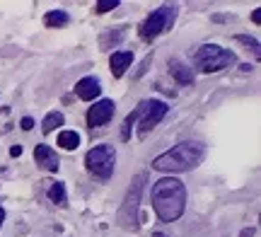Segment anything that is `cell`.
I'll return each instance as SVG.
<instances>
[{"label":"cell","instance_id":"6da1fadb","mask_svg":"<svg viewBox=\"0 0 261 237\" xmlns=\"http://www.w3.org/2000/svg\"><path fill=\"white\" fill-rule=\"evenodd\" d=\"M152 210L162 223H174L187 210V187L177 177H162L152 184Z\"/></svg>","mask_w":261,"mask_h":237},{"label":"cell","instance_id":"7a4b0ae2","mask_svg":"<svg viewBox=\"0 0 261 237\" xmlns=\"http://www.w3.org/2000/svg\"><path fill=\"white\" fill-rule=\"evenodd\" d=\"M205 155V148L198 141H184L177 143L174 148L165 150L152 160V170L169 172V174H179V172H189L198 167Z\"/></svg>","mask_w":261,"mask_h":237},{"label":"cell","instance_id":"3957f363","mask_svg":"<svg viewBox=\"0 0 261 237\" xmlns=\"http://www.w3.org/2000/svg\"><path fill=\"white\" fill-rule=\"evenodd\" d=\"M191 61L201 73H220L225 68H232L237 63V56H234V51L218 46V44H203L194 51Z\"/></svg>","mask_w":261,"mask_h":237},{"label":"cell","instance_id":"277c9868","mask_svg":"<svg viewBox=\"0 0 261 237\" xmlns=\"http://www.w3.org/2000/svg\"><path fill=\"white\" fill-rule=\"evenodd\" d=\"M85 167L97 179H102V181L112 179L114 170H116V150H114V145L102 143V145H94L92 150H87Z\"/></svg>","mask_w":261,"mask_h":237},{"label":"cell","instance_id":"5b68a950","mask_svg":"<svg viewBox=\"0 0 261 237\" xmlns=\"http://www.w3.org/2000/svg\"><path fill=\"white\" fill-rule=\"evenodd\" d=\"M177 15H179V8L177 5H162L158 8L152 15H148V19L140 24L138 34L143 41H152V39H158L160 34H165L167 29L174 27V22H177Z\"/></svg>","mask_w":261,"mask_h":237},{"label":"cell","instance_id":"8992f818","mask_svg":"<svg viewBox=\"0 0 261 237\" xmlns=\"http://www.w3.org/2000/svg\"><path fill=\"white\" fill-rule=\"evenodd\" d=\"M167 112H169V107L162 99H145V102H140L138 104V136H148L167 116Z\"/></svg>","mask_w":261,"mask_h":237},{"label":"cell","instance_id":"52a82bcc","mask_svg":"<svg viewBox=\"0 0 261 237\" xmlns=\"http://www.w3.org/2000/svg\"><path fill=\"white\" fill-rule=\"evenodd\" d=\"M143 174H138L136 177V181H133V187H130L128 196H126V201H123L121 206V213H119V220H121L126 228H136V220H138V201H140V189H143Z\"/></svg>","mask_w":261,"mask_h":237},{"label":"cell","instance_id":"ba28073f","mask_svg":"<svg viewBox=\"0 0 261 237\" xmlns=\"http://www.w3.org/2000/svg\"><path fill=\"white\" fill-rule=\"evenodd\" d=\"M114 114H116L114 99H99V102H94V104L87 109L85 121H87L90 128H99V126H107V123L112 121Z\"/></svg>","mask_w":261,"mask_h":237},{"label":"cell","instance_id":"9c48e42d","mask_svg":"<svg viewBox=\"0 0 261 237\" xmlns=\"http://www.w3.org/2000/svg\"><path fill=\"white\" fill-rule=\"evenodd\" d=\"M75 95L80 97L83 102H94L97 97L102 95V83L94 75H85L75 83Z\"/></svg>","mask_w":261,"mask_h":237},{"label":"cell","instance_id":"30bf717a","mask_svg":"<svg viewBox=\"0 0 261 237\" xmlns=\"http://www.w3.org/2000/svg\"><path fill=\"white\" fill-rule=\"evenodd\" d=\"M34 160H37V165L41 170H46V172H58V167H61V160H58L56 150L51 145H46V143H41V145L34 148Z\"/></svg>","mask_w":261,"mask_h":237},{"label":"cell","instance_id":"8fae6325","mask_svg":"<svg viewBox=\"0 0 261 237\" xmlns=\"http://www.w3.org/2000/svg\"><path fill=\"white\" fill-rule=\"evenodd\" d=\"M133 63V51H114L109 56V68H112V75L114 77H123L126 70Z\"/></svg>","mask_w":261,"mask_h":237},{"label":"cell","instance_id":"7c38bea8","mask_svg":"<svg viewBox=\"0 0 261 237\" xmlns=\"http://www.w3.org/2000/svg\"><path fill=\"white\" fill-rule=\"evenodd\" d=\"M169 73H172V77L177 80L179 85H191L194 83V73H191V68L184 66L181 61H177V58H169Z\"/></svg>","mask_w":261,"mask_h":237},{"label":"cell","instance_id":"4fadbf2b","mask_svg":"<svg viewBox=\"0 0 261 237\" xmlns=\"http://www.w3.org/2000/svg\"><path fill=\"white\" fill-rule=\"evenodd\" d=\"M46 196H48V201L56 203V206H65V203H68V194H65L63 181H48Z\"/></svg>","mask_w":261,"mask_h":237},{"label":"cell","instance_id":"5bb4252c","mask_svg":"<svg viewBox=\"0 0 261 237\" xmlns=\"http://www.w3.org/2000/svg\"><path fill=\"white\" fill-rule=\"evenodd\" d=\"M70 22V15L65 12V10H48L46 15H44V24L51 29H61L65 27Z\"/></svg>","mask_w":261,"mask_h":237},{"label":"cell","instance_id":"9a60e30c","mask_svg":"<svg viewBox=\"0 0 261 237\" xmlns=\"http://www.w3.org/2000/svg\"><path fill=\"white\" fill-rule=\"evenodd\" d=\"M63 123H65V116L61 114V112H48V114L44 116V121H41V131L48 136V133H54L56 128H61Z\"/></svg>","mask_w":261,"mask_h":237},{"label":"cell","instance_id":"2e32d148","mask_svg":"<svg viewBox=\"0 0 261 237\" xmlns=\"http://www.w3.org/2000/svg\"><path fill=\"white\" fill-rule=\"evenodd\" d=\"M58 145L63 150H75L80 145V133L77 131H61L58 133Z\"/></svg>","mask_w":261,"mask_h":237},{"label":"cell","instance_id":"e0dca14e","mask_svg":"<svg viewBox=\"0 0 261 237\" xmlns=\"http://www.w3.org/2000/svg\"><path fill=\"white\" fill-rule=\"evenodd\" d=\"M138 121V107L130 112L126 119H123V126H121V141H128L130 138V128H133V123Z\"/></svg>","mask_w":261,"mask_h":237},{"label":"cell","instance_id":"ac0fdd59","mask_svg":"<svg viewBox=\"0 0 261 237\" xmlns=\"http://www.w3.org/2000/svg\"><path fill=\"white\" fill-rule=\"evenodd\" d=\"M121 5V0H99L97 5H94V12L97 15H104V12H109V10H116Z\"/></svg>","mask_w":261,"mask_h":237},{"label":"cell","instance_id":"d6986e66","mask_svg":"<svg viewBox=\"0 0 261 237\" xmlns=\"http://www.w3.org/2000/svg\"><path fill=\"white\" fill-rule=\"evenodd\" d=\"M237 41H242V44H247V46H252V51L259 56V41L256 39H252V37H244V34H240L237 37Z\"/></svg>","mask_w":261,"mask_h":237},{"label":"cell","instance_id":"ffe728a7","mask_svg":"<svg viewBox=\"0 0 261 237\" xmlns=\"http://www.w3.org/2000/svg\"><path fill=\"white\" fill-rule=\"evenodd\" d=\"M19 126H22V131H32V128H34V119H32V116H24V119L19 121Z\"/></svg>","mask_w":261,"mask_h":237},{"label":"cell","instance_id":"44dd1931","mask_svg":"<svg viewBox=\"0 0 261 237\" xmlns=\"http://www.w3.org/2000/svg\"><path fill=\"white\" fill-rule=\"evenodd\" d=\"M10 155H12V157H19V155H22V145H12V148H10Z\"/></svg>","mask_w":261,"mask_h":237},{"label":"cell","instance_id":"7402d4cb","mask_svg":"<svg viewBox=\"0 0 261 237\" xmlns=\"http://www.w3.org/2000/svg\"><path fill=\"white\" fill-rule=\"evenodd\" d=\"M252 22H256V24H261V8H259V10H254V15H252Z\"/></svg>","mask_w":261,"mask_h":237},{"label":"cell","instance_id":"603a6c76","mask_svg":"<svg viewBox=\"0 0 261 237\" xmlns=\"http://www.w3.org/2000/svg\"><path fill=\"white\" fill-rule=\"evenodd\" d=\"M254 235V228H244L242 232H240V237H252Z\"/></svg>","mask_w":261,"mask_h":237},{"label":"cell","instance_id":"cb8c5ba5","mask_svg":"<svg viewBox=\"0 0 261 237\" xmlns=\"http://www.w3.org/2000/svg\"><path fill=\"white\" fill-rule=\"evenodd\" d=\"M3 223H5V208H0V228H3Z\"/></svg>","mask_w":261,"mask_h":237},{"label":"cell","instance_id":"d4e9b609","mask_svg":"<svg viewBox=\"0 0 261 237\" xmlns=\"http://www.w3.org/2000/svg\"><path fill=\"white\" fill-rule=\"evenodd\" d=\"M152 237H167L165 232H152Z\"/></svg>","mask_w":261,"mask_h":237}]
</instances>
